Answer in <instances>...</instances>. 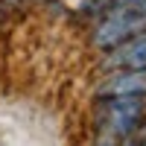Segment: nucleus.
<instances>
[{
  "label": "nucleus",
  "mask_w": 146,
  "mask_h": 146,
  "mask_svg": "<svg viewBox=\"0 0 146 146\" xmlns=\"http://www.w3.org/2000/svg\"><path fill=\"white\" fill-rule=\"evenodd\" d=\"M140 32H146V3H140V6H114L96 23L91 38H94L96 47L111 50V47L135 38Z\"/></svg>",
  "instance_id": "1"
},
{
  "label": "nucleus",
  "mask_w": 146,
  "mask_h": 146,
  "mask_svg": "<svg viewBox=\"0 0 146 146\" xmlns=\"http://www.w3.org/2000/svg\"><path fill=\"white\" fill-rule=\"evenodd\" d=\"M146 120L143 96H105V105L96 111V131H111L117 137H129Z\"/></svg>",
  "instance_id": "2"
},
{
  "label": "nucleus",
  "mask_w": 146,
  "mask_h": 146,
  "mask_svg": "<svg viewBox=\"0 0 146 146\" xmlns=\"http://www.w3.org/2000/svg\"><path fill=\"white\" fill-rule=\"evenodd\" d=\"M105 70H146V32L111 47L102 58Z\"/></svg>",
  "instance_id": "3"
},
{
  "label": "nucleus",
  "mask_w": 146,
  "mask_h": 146,
  "mask_svg": "<svg viewBox=\"0 0 146 146\" xmlns=\"http://www.w3.org/2000/svg\"><path fill=\"white\" fill-rule=\"evenodd\" d=\"M100 96H146V70H111L96 88Z\"/></svg>",
  "instance_id": "4"
},
{
  "label": "nucleus",
  "mask_w": 146,
  "mask_h": 146,
  "mask_svg": "<svg viewBox=\"0 0 146 146\" xmlns=\"http://www.w3.org/2000/svg\"><path fill=\"white\" fill-rule=\"evenodd\" d=\"M94 146H120V137H117V135H111V131H96Z\"/></svg>",
  "instance_id": "5"
},
{
  "label": "nucleus",
  "mask_w": 146,
  "mask_h": 146,
  "mask_svg": "<svg viewBox=\"0 0 146 146\" xmlns=\"http://www.w3.org/2000/svg\"><path fill=\"white\" fill-rule=\"evenodd\" d=\"M111 6H140V3H146V0H108Z\"/></svg>",
  "instance_id": "6"
},
{
  "label": "nucleus",
  "mask_w": 146,
  "mask_h": 146,
  "mask_svg": "<svg viewBox=\"0 0 146 146\" xmlns=\"http://www.w3.org/2000/svg\"><path fill=\"white\" fill-rule=\"evenodd\" d=\"M23 0H3V6H21Z\"/></svg>",
  "instance_id": "7"
},
{
  "label": "nucleus",
  "mask_w": 146,
  "mask_h": 146,
  "mask_svg": "<svg viewBox=\"0 0 146 146\" xmlns=\"http://www.w3.org/2000/svg\"><path fill=\"white\" fill-rule=\"evenodd\" d=\"M126 146H140V143H135V140H129V143H126Z\"/></svg>",
  "instance_id": "8"
}]
</instances>
